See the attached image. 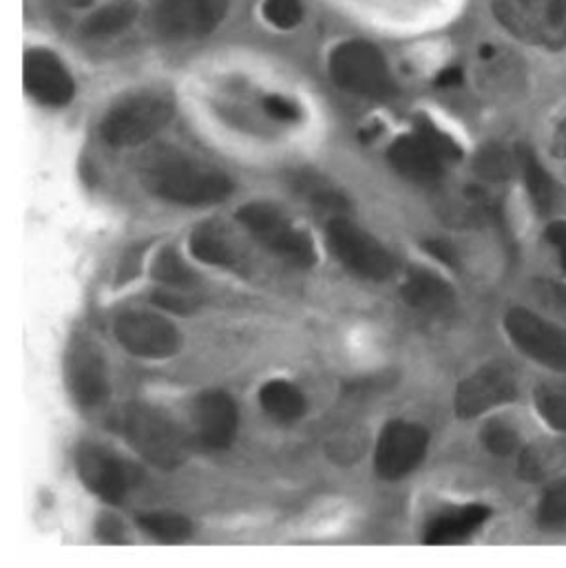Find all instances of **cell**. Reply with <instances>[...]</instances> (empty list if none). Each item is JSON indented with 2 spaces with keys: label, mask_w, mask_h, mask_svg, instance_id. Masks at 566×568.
<instances>
[{
  "label": "cell",
  "mask_w": 566,
  "mask_h": 568,
  "mask_svg": "<svg viewBox=\"0 0 566 568\" xmlns=\"http://www.w3.org/2000/svg\"><path fill=\"white\" fill-rule=\"evenodd\" d=\"M407 305L425 314H445L456 303V292L443 277L425 268H412L401 285Z\"/></svg>",
  "instance_id": "obj_19"
},
{
  "label": "cell",
  "mask_w": 566,
  "mask_h": 568,
  "mask_svg": "<svg viewBox=\"0 0 566 568\" xmlns=\"http://www.w3.org/2000/svg\"><path fill=\"white\" fill-rule=\"evenodd\" d=\"M330 253L343 268L367 282H385L394 275L396 262L370 233L345 217H332L325 229Z\"/></svg>",
  "instance_id": "obj_6"
},
{
  "label": "cell",
  "mask_w": 566,
  "mask_h": 568,
  "mask_svg": "<svg viewBox=\"0 0 566 568\" xmlns=\"http://www.w3.org/2000/svg\"><path fill=\"white\" fill-rule=\"evenodd\" d=\"M151 275L158 284L173 290H193L198 285V275L184 264V260L173 248H166L158 255Z\"/></svg>",
  "instance_id": "obj_24"
},
{
  "label": "cell",
  "mask_w": 566,
  "mask_h": 568,
  "mask_svg": "<svg viewBox=\"0 0 566 568\" xmlns=\"http://www.w3.org/2000/svg\"><path fill=\"white\" fill-rule=\"evenodd\" d=\"M260 405L271 418L280 423H292L301 418L307 409V400L303 392L287 381L266 383L260 392Z\"/></svg>",
  "instance_id": "obj_22"
},
{
  "label": "cell",
  "mask_w": 566,
  "mask_h": 568,
  "mask_svg": "<svg viewBox=\"0 0 566 568\" xmlns=\"http://www.w3.org/2000/svg\"><path fill=\"white\" fill-rule=\"evenodd\" d=\"M67 381L75 403L84 409L98 407L109 396V372L102 354L87 341L69 352Z\"/></svg>",
  "instance_id": "obj_17"
},
{
  "label": "cell",
  "mask_w": 566,
  "mask_h": 568,
  "mask_svg": "<svg viewBox=\"0 0 566 568\" xmlns=\"http://www.w3.org/2000/svg\"><path fill=\"white\" fill-rule=\"evenodd\" d=\"M481 438H483L485 449L489 454H494V456H501V458L512 456L518 449V445H520L518 432L509 423H505V420H489L483 427Z\"/></svg>",
  "instance_id": "obj_29"
},
{
  "label": "cell",
  "mask_w": 566,
  "mask_h": 568,
  "mask_svg": "<svg viewBox=\"0 0 566 568\" xmlns=\"http://www.w3.org/2000/svg\"><path fill=\"white\" fill-rule=\"evenodd\" d=\"M226 9L229 0H158L153 24L166 38H200L224 20Z\"/></svg>",
  "instance_id": "obj_14"
},
{
  "label": "cell",
  "mask_w": 566,
  "mask_h": 568,
  "mask_svg": "<svg viewBox=\"0 0 566 568\" xmlns=\"http://www.w3.org/2000/svg\"><path fill=\"white\" fill-rule=\"evenodd\" d=\"M505 329L512 343L532 361L556 372H566V329L527 307H512L505 314Z\"/></svg>",
  "instance_id": "obj_9"
},
{
  "label": "cell",
  "mask_w": 566,
  "mask_h": 568,
  "mask_svg": "<svg viewBox=\"0 0 566 568\" xmlns=\"http://www.w3.org/2000/svg\"><path fill=\"white\" fill-rule=\"evenodd\" d=\"M476 173L487 182H505L514 173V158L503 146L489 144L476 158Z\"/></svg>",
  "instance_id": "obj_28"
},
{
  "label": "cell",
  "mask_w": 566,
  "mask_h": 568,
  "mask_svg": "<svg viewBox=\"0 0 566 568\" xmlns=\"http://www.w3.org/2000/svg\"><path fill=\"white\" fill-rule=\"evenodd\" d=\"M540 418L556 432L566 434V383H543L534 394Z\"/></svg>",
  "instance_id": "obj_25"
},
{
  "label": "cell",
  "mask_w": 566,
  "mask_h": 568,
  "mask_svg": "<svg viewBox=\"0 0 566 568\" xmlns=\"http://www.w3.org/2000/svg\"><path fill=\"white\" fill-rule=\"evenodd\" d=\"M330 75L341 89L358 95L385 100L396 93L383 53L363 40H347L332 51Z\"/></svg>",
  "instance_id": "obj_5"
},
{
  "label": "cell",
  "mask_w": 566,
  "mask_h": 568,
  "mask_svg": "<svg viewBox=\"0 0 566 568\" xmlns=\"http://www.w3.org/2000/svg\"><path fill=\"white\" fill-rule=\"evenodd\" d=\"M296 191H299V195H305L316 209H323V211L336 213L347 206V202L341 193H336L334 189H330L325 182H321L316 178H299Z\"/></svg>",
  "instance_id": "obj_30"
},
{
  "label": "cell",
  "mask_w": 566,
  "mask_h": 568,
  "mask_svg": "<svg viewBox=\"0 0 566 568\" xmlns=\"http://www.w3.org/2000/svg\"><path fill=\"white\" fill-rule=\"evenodd\" d=\"M461 158V146L427 120H418L416 131L401 135L387 151L392 169L405 180L418 184L438 182L447 166Z\"/></svg>",
  "instance_id": "obj_3"
},
{
  "label": "cell",
  "mask_w": 566,
  "mask_h": 568,
  "mask_svg": "<svg viewBox=\"0 0 566 568\" xmlns=\"http://www.w3.org/2000/svg\"><path fill=\"white\" fill-rule=\"evenodd\" d=\"M24 89L42 104L64 106L73 100L75 84L67 67L44 49L24 53Z\"/></svg>",
  "instance_id": "obj_16"
},
{
  "label": "cell",
  "mask_w": 566,
  "mask_h": 568,
  "mask_svg": "<svg viewBox=\"0 0 566 568\" xmlns=\"http://www.w3.org/2000/svg\"><path fill=\"white\" fill-rule=\"evenodd\" d=\"M461 82H463V71L461 69H447L436 80L438 87H458Z\"/></svg>",
  "instance_id": "obj_37"
},
{
  "label": "cell",
  "mask_w": 566,
  "mask_h": 568,
  "mask_svg": "<svg viewBox=\"0 0 566 568\" xmlns=\"http://www.w3.org/2000/svg\"><path fill=\"white\" fill-rule=\"evenodd\" d=\"M240 224L280 260L296 266L310 268L316 264V251L312 237L301 231L277 206L266 202L246 204L237 213Z\"/></svg>",
  "instance_id": "obj_4"
},
{
  "label": "cell",
  "mask_w": 566,
  "mask_h": 568,
  "mask_svg": "<svg viewBox=\"0 0 566 568\" xmlns=\"http://www.w3.org/2000/svg\"><path fill=\"white\" fill-rule=\"evenodd\" d=\"M264 16L280 29H292L303 18L301 0H266Z\"/></svg>",
  "instance_id": "obj_31"
},
{
  "label": "cell",
  "mask_w": 566,
  "mask_h": 568,
  "mask_svg": "<svg viewBox=\"0 0 566 568\" xmlns=\"http://www.w3.org/2000/svg\"><path fill=\"white\" fill-rule=\"evenodd\" d=\"M536 294L549 312L566 318V284L554 282V280H538Z\"/></svg>",
  "instance_id": "obj_32"
},
{
  "label": "cell",
  "mask_w": 566,
  "mask_h": 568,
  "mask_svg": "<svg viewBox=\"0 0 566 568\" xmlns=\"http://www.w3.org/2000/svg\"><path fill=\"white\" fill-rule=\"evenodd\" d=\"M554 153H556V155H560V158H566V120L560 124V129H558Z\"/></svg>",
  "instance_id": "obj_38"
},
{
  "label": "cell",
  "mask_w": 566,
  "mask_h": 568,
  "mask_svg": "<svg viewBox=\"0 0 566 568\" xmlns=\"http://www.w3.org/2000/svg\"><path fill=\"white\" fill-rule=\"evenodd\" d=\"M518 396V381L509 365L492 363L461 381L454 407L461 418H478Z\"/></svg>",
  "instance_id": "obj_13"
},
{
  "label": "cell",
  "mask_w": 566,
  "mask_h": 568,
  "mask_svg": "<svg viewBox=\"0 0 566 568\" xmlns=\"http://www.w3.org/2000/svg\"><path fill=\"white\" fill-rule=\"evenodd\" d=\"M423 248L432 255V257H436V260H441L443 264H447V266H456L458 264V257H456V251L447 244V242H441V240H432V242H425L423 244Z\"/></svg>",
  "instance_id": "obj_36"
},
{
  "label": "cell",
  "mask_w": 566,
  "mask_h": 568,
  "mask_svg": "<svg viewBox=\"0 0 566 568\" xmlns=\"http://www.w3.org/2000/svg\"><path fill=\"white\" fill-rule=\"evenodd\" d=\"M538 525L545 529H556L566 525V476L554 480L538 505Z\"/></svg>",
  "instance_id": "obj_27"
},
{
  "label": "cell",
  "mask_w": 566,
  "mask_h": 568,
  "mask_svg": "<svg viewBox=\"0 0 566 568\" xmlns=\"http://www.w3.org/2000/svg\"><path fill=\"white\" fill-rule=\"evenodd\" d=\"M198 440L206 449H226L233 445L240 427V414L233 396L222 389H206L193 405Z\"/></svg>",
  "instance_id": "obj_15"
},
{
  "label": "cell",
  "mask_w": 566,
  "mask_h": 568,
  "mask_svg": "<svg viewBox=\"0 0 566 568\" xmlns=\"http://www.w3.org/2000/svg\"><path fill=\"white\" fill-rule=\"evenodd\" d=\"M186 290H160L153 294V303H158L160 307L169 310V312H178V314H191L198 310V301L189 294H184Z\"/></svg>",
  "instance_id": "obj_33"
},
{
  "label": "cell",
  "mask_w": 566,
  "mask_h": 568,
  "mask_svg": "<svg viewBox=\"0 0 566 568\" xmlns=\"http://www.w3.org/2000/svg\"><path fill=\"white\" fill-rule=\"evenodd\" d=\"M429 445V432L416 423L392 420L383 427L376 454L374 469L383 480H401L410 476L425 458Z\"/></svg>",
  "instance_id": "obj_12"
},
{
  "label": "cell",
  "mask_w": 566,
  "mask_h": 568,
  "mask_svg": "<svg viewBox=\"0 0 566 568\" xmlns=\"http://www.w3.org/2000/svg\"><path fill=\"white\" fill-rule=\"evenodd\" d=\"M191 253L211 266L229 268V271H242L244 255L233 235L218 222L202 224L191 235Z\"/></svg>",
  "instance_id": "obj_20"
},
{
  "label": "cell",
  "mask_w": 566,
  "mask_h": 568,
  "mask_svg": "<svg viewBox=\"0 0 566 568\" xmlns=\"http://www.w3.org/2000/svg\"><path fill=\"white\" fill-rule=\"evenodd\" d=\"M135 13H138V9L133 2H118V4L104 7L84 22V33L93 36V38L113 36V33L127 29L135 20Z\"/></svg>",
  "instance_id": "obj_26"
},
{
  "label": "cell",
  "mask_w": 566,
  "mask_h": 568,
  "mask_svg": "<svg viewBox=\"0 0 566 568\" xmlns=\"http://www.w3.org/2000/svg\"><path fill=\"white\" fill-rule=\"evenodd\" d=\"M118 343L133 356L162 361L182 349V332L166 316L146 310L122 312L115 321Z\"/></svg>",
  "instance_id": "obj_8"
},
{
  "label": "cell",
  "mask_w": 566,
  "mask_h": 568,
  "mask_svg": "<svg viewBox=\"0 0 566 568\" xmlns=\"http://www.w3.org/2000/svg\"><path fill=\"white\" fill-rule=\"evenodd\" d=\"M518 164H520L529 197H532L538 215H543V217L552 215L560 202L558 184L554 182V178L540 164V160L536 158V153L532 149H527V146L518 149Z\"/></svg>",
  "instance_id": "obj_21"
},
{
  "label": "cell",
  "mask_w": 566,
  "mask_h": 568,
  "mask_svg": "<svg viewBox=\"0 0 566 568\" xmlns=\"http://www.w3.org/2000/svg\"><path fill=\"white\" fill-rule=\"evenodd\" d=\"M62 2H67V4H71V7H87V4H91L93 0H62Z\"/></svg>",
  "instance_id": "obj_39"
},
{
  "label": "cell",
  "mask_w": 566,
  "mask_h": 568,
  "mask_svg": "<svg viewBox=\"0 0 566 568\" xmlns=\"http://www.w3.org/2000/svg\"><path fill=\"white\" fill-rule=\"evenodd\" d=\"M489 516H492V509L485 505H465V507L447 509L425 527L423 542L434 547L465 542L489 520Z\"/></svg>",
  "instance_id": "obj_18"
},
{
  "label": "cell",
  "mask_w": 566,
  "mask_h": 568,
  "mask_svg": "<svg viewBox=\"0 0 566 568\" xmlns=\"http://www.w3.org/2000/svg\"><path fill=\"white\" fill-rule=\"evenodd\" d=\"M75 467L87 485L100 500L109 505H120L127 500L129 491L138 485V469L120 458L115 452L102 445L87 443L75 454Z\"/></svg>",
  "instance_id": "obj_10"
},
{
  "label": "cell",
  "mask_w": 566,
  "mask_h": 568,
  "mask_svg": "<svg viewBox=\"0 0 566 568\" xmlns=\"http://www.w3.org/2000/svg\"><path fill=\"white\" fill-rule=\"evenodd\" d=\"M503 24L532 42L566 40V0H494Z\"/></svg>",
  "instance_id": "obj_11"
},
{
  "label": "cell",
  "mask_w": 566,
  "mask_h": 568,
  "mask_svg": "<svg viewBox=\"0 0 566 568\" xmlns=\"http://www.w3.org/2000/svg\"><path fill=\"white\" fill-rule=\"evenodd\" d=\"M264 109H266L273 118H277V120H282V122H294V120H299V109H296L290 100L282 98V95H269V98L264 100Z\"/></svg>",
  "instance_id": "obj_34"
},
{
  "label": "cell",
  "mask_w": 566,
  "mask_h": 568,
  "mask_svg": "<svg viewBox=\"0 0 566 568\" xmlns=\"http://www.w3.org/2000/svg\"><path fill=\"white\" fill-rule=\"evenodd\" d=\"M545 237H547V242L558 251V255H560V266H563V271H565L566 275V220L554 222V224L547 229Z\"/></svg>",
  "instance_id": "obj_35"
},
{
  "label": "cell",
  "mask_w": 566,
  "mask_h": 568,
  "mask_svg": "<svg viewBox=\"0 0 566 568\" xmlns=\"http://www.w3.org/2000/svg\"><path fill=\"white\" fill-rule=\"evenodd\" d=\"M115 423L135 454L153 467L173 471L186 460V436L162 409L131 403L120 412Z\"/></svg>",
  "instance_id": "obj_2"
},
{
  "label": "cell",
  "mask_w": 566,
  "mask_h": 568,
  "mask_svg": "<svg viewBox=\"0 0 566 568\" xmlns=\"http://www.w3.org/2000/svg\"><path fill=\"white\" fill-rule=\"evenodd\" d=\"M140 178L151 195L180 206H211L233 193V182L224 171L175 149L151 151Z\"/></svg>",
  "instance_id": "obj_1"
},
{
  "label": "cell",
  "mask_w": 566,
  "mask_h": 568,
  "mask_svg": "<svg viewBox=\"0 0 566 568\" xmlns=\"http://www.w3.org/2000/svg\"><path fill=\"white\" fill-rule=\"evenodd\" d=\"M142 531L164 545H180L186 542L193 534V525L189 518L173 514V511H151L138 518Z\"/></svg>",
  "instance_id": "obj_23"
},
{
  "label": "cell",
  "mask_w": 566,
  "mask_h": 568,
  "mask_svg": "<svg viewBox=\"0 0 566 568\" xmlns=\"http://www.w3.org/2000/svg\"><path fill=\"white\" fill-rule=\"evenodd\" d=\"M173 118V104L162 95H131L102 120V138L111 146H138L160 133Z\"/></svg>",
  "instance_id": "obj_7"
}]
</instances>
